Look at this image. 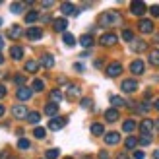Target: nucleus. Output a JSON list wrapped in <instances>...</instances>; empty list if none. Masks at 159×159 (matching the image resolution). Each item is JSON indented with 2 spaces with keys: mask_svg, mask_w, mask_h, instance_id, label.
Masks as SVG:
<instances>
[{
  "mask_svg": "<svg viewBox=\"0 0 159 159\" xmlns=\"http://www.w3.org/2000/svg\"><path fill=\"white\" fill-rule=\"evenodd\" d=\"M0 159H14V157H10V155H6V153H0Z\"/></svg>",
  "mask_w": 159,
  "mask_h": 159,
  "instance_id": "obj_48",
  "label": "nucleus"
},
{
  "mask_svg": "<svg viewBox=\"0 0 159 159\" xmlns=\"http://www.w3.org/2000/svg\"><path fill=\"white\" fill-rule=\"evenodd\" d=\"M37 70H39V62H37V60H29V62H25V72L35 74Z\"/></svg>",
  "mask_w": 159,
  "mask_h": 159,
  "instance_id": "obj_25",
  "label": "nucleus"
},
{
  "mask_svg": "<svg viewBox=\"0 0 159 159\" xmlns=\"http://www.w3.org/2000/svg\"><path fill=\"white\" fill-rule=\"evenodd\" d=\"M132 155H134V159H144V157H146V153L142 152V149H136V152H134Z\"/></svg>",
  "mask_w": 159,
  "mask_h": 159,
  "instance_id": "obj_43",
  "label": "nucleus"
},
{
  "mask_svg": "<svg viewBox=\"0 0 159 159\" xmlns=\"http://www.w3.org/2000/svg\"><path fill=\"white\" fill-rule=\"evenodd\" d=\"M45 115L54 118L58 115V105H57V103H47V105H45Z\"/></svg>",
  "mask_w": 159,
  "mask_h": 159,
  "instance_id": "obj_15",
  "label": "nucleus"
},
{
  "mask_svg": "<svg viewBox=\"0 0 159 159\" xmlns=\"http://www.w3.org/2000/svg\"><path fill=\"white\" fill-rule=\"evenodd\" d=\"M132 51H136V52L146 51V43H144V41H134V45H132Z\"/></svg>",
  "mask_w": 159,
  "mask_h": 159,
  "instance_id": "obj_36",
  "label": "nucleus"
},
{
  "mask_svg": "<svg viewBox=\"0 0 159 159\" xmlns=\"http://www.w3.org/2000/svg\"><path fill=\"white\" fill-rule=\"evenodd\" d=\"M4 113H6V107H4V105H0V116H2Z\"/></svg>",
  "mask_w": 159,
  "mask_h": 159,
  "instance_id": "obj_49",
  "label": "nucleus"
},
{
  "mask_svg": "<svg viewBox=\"0 0 159 159\" xmlns=\"http://www.w3.org/2000/svg\"><path fill=\"white\" fill-rule=\"evenodd\" d=\"M27 120L31 124H39L41 122V113H37V111H33V113H27Z\"/></svg>",
  "mask_w": 159,
  "mask_h": 159,
  "instance_id": "obj_27",
  "label": "nucleus"
},
{
  "mask_svg": "<svg viewBox=\"0 0 159 159\" xmlns=\"http://www.w3.org/2000/svg\"><path fill=\"white\" fill-rule=\"evenodd\" d=\"M14 82H16V85H20V87H25V76L18 74V76L14 78Z\"/></svg>",
  "mask_w": 159,
  "mask_h": 159,
  "instance_id": "obj_39",
  "label": "nucleus"
},
{
  "mask_svg": "<svg viewBox=\"0 0 159 159\" xmlns=\"http://www.w3.org/2000/svg\"><path fill=\"white\" fill-rule=\"evenodd\" d=\"M66 122H68L66 116H54V118H51V122H49V130L57 132V130H60V128H64Z\"/></svg>",
  "mask_w": 159,
  "mask_h": 159,
  "instance_id": "obj_2",
  "label": "nucleus"
},
{
  "mask_svg": "<svg viewBox=\"0 0 159 159\" xmlns=\"http://www.w3.org/2000/svg\"><path fill=\"white\" fill-rule=\"evenodd\" d=\"M84 109H91V105H93V101L89 99V97H85V99H82V103H80Z\"/></svg>",
  "mask_w": 159,
  "mask_h": 159,
  "instance_id": "obj_41",
  "label": "nucleus"
},
{
  "mask_svg": "<svg viewBox=\"0 0 159 159\" xmlns=\"http://www.w3.org/2000/svg\"><path fill=\"white\" fill-rule=\"evenodd\" d=\"M153 126H155V122H153V120H149V118H146V120H142V122H140L142 136H152V132H153Z\"/></svg>",
  "mask_w": 159,
  "mask_h": 159,
  "instance_id": "obj_4",
  "label": "nucleus"
},
{
  "mask_svg": "<svg viewBox=\"0 0 159 159\" xmlns=\"http://www.w3.org/2000/svg\"><path fill=\"white\" fill-rule=\"evenodd\" d=\"M138 29L142 31V33H152L155 27H153V21H152V20H140Z\"/></svg>",
  "mask_w": 159,
  "mask_h": 159,
  "instance_id": "obj_11",
  "label": "nucleus"
},
{
  "mask_svg": "<svg viewBox=\"0 0 159 159\" xmlns=\"http://www.w3.org/2000/svg\"><path fill=\"white\" fill-rule=\"evenodd\" d=\"M39 66L52 68V66H54V57H52V54H43V57H41V62H39Z\"/></svg>",
  "mask_w": 159,
  "mask_h": 159,
  "instance_id": "obj_17",
  "label": "nucleus"
},
{
  "mask_svg": "<svg viewBox=\"0 0 159 159\" xmlns=\"http://www.w3.org/2000/svg\"><path fill=\"white\" fill-rule=\"evenodd\" d=\"M41 6L43 8H51V6H54V2H41Z\"/></svg>",
  "mask_w": 159,
  "mask_h": 159,
  "instance_id": "obj_47",
  "label": "nucleus"
},
{
  "mask_svg": "<svg viewBox=\"0 0 159 159\" xmlns=\"http://www.w3.org/2000/svg\"><path fill=\"white\" fill-rule=\"evenodd\" d=\"M149 12H152V16H153V18H159V6H157V4L149 8Z\"/></svg>",
  "mask_w": 159,
  "mask_h": 159,
  "instance_id": "obj_44",
  "label": "nucleus"
},
{
  "mask_svg": "<svg viewBox=\"0 0 159 159\" xmlns=\"http://www.w3.org/2000/svg\"><path fill=\"white\" fill-rule=\"evenodd\" d=\"M116 41H118V37L115 33H105V35L99 37V43L103 47H113V45H116Z\"/></svg>",
  "mask_w": 159,
  "mask_h": 159,
  "instance_id": "obj_5",
  "label": "nucleus"
},
{
  "mask_svg": "<svg viewBox=\"0 0 159 159\" xmlns=\"http://www.w3.org/2000/svg\"><path fill=\"white\" fill-rule=\"evenodd\" d=\"M45 89V82L43 80H33V87H31V91H43Z\"/></svg>",
  "mask_w": 159,
  "mask_h": 159,
  "instance_id": "obj_32",
  "label": "nucleus"
},
{
  "mask_svg": "<svg viewBox=\"0 0 159 159\" xmlns=\"http://www.w3.org/2000/svg\"><path fill=\"white\" fill-rule=\"evenodd\" d=\"M0 25H2V18H0Z\"/></svg>",
  "mask_w": 159,
  "mask_h": 159,
  "instance_id": "obj_55",
  "label": "nucleus"
},
{
  "mask_svg": "<svg viewBox=\"0 0 159 159\" xmlns=\"http://www.w3.org/2000/svg\"><path fill=\"white\" fill-rule=\"evenodd\" d=\"M118 116H120V115H118L116 109H107V111H105V120H107V122H116Z\"/></svg>",
  "mask_w": 159,
  "mask_h": 159,
  "instance_id": "obj_18",
  "label": "nucleus"
},
{
  "mask_svg": "<svg viewBox=\"0 0 159 159\" xmlns=\"http://www.w3.org/2000/svg\"><path fill=\"white\" fill-rule=\"evenodd\" d=\"M31 95H33V91H31L29 87H20L18 93H16V97H18L20 101H29V99H31Z\"/></svg>",
  "mask_w": 159,
  "mask_h": 159,
  "instance_id": "obj_13",
  "label": "nucleus"
},
{
  "mask_svg": "<svg viewBox=\"0 0 159 159\" xmlns=\"http://www.w3.org/2000/svg\"><path fill=\"white\" fill-rule=\"evenodd\" d=\"M60 101H62V93H60V89H52V91H51V103H57V105H58Z\"/></svg>",
  "mask_w": 159,
  "mask_h": 159,
  "instance_id": "obj_29",
  "label": "nucleus"
},
{
  "mask_svg": "<svg viewBox=\"0 0 159 159\" xmlns=\"http://www.w3.org/2000/svg\"><path fill=\"white\" fill-rule=\"evenodd\" d=\"M45 155H47V159H58V155H60V149H57V148H51V149H47V152H45Z\"/></svg>",
  "mask_w": 159,
  "mask_h": 159,
  "instance_id": "obj_30",
  "label": "nucleus"
},
{
  "mask_svg": "<svg viewBox=\"0 0 159 159\" xmlns=\"http://www.w3.org/2000/svg\"><path fill=\"white\" fill-rule=\"evenodd\" d=\"M52 27H54V31H62V33H66V27H68L66 18H57L52 21Z\"/></svg>",
  "mask_w": 159,
  "mask_h": 159,
  "instance_id": "obj_12",
  "label": "nucleus"
},
{
  "mask_svg": "<svg viewBox=\"0 0 159 159\" xmlns=\"http://www.w3.org/2000/svg\"><path fill=\"white\" fill-rule=\"evenodd\" d=\"M153 159H159V149H155V152H153Z\"/></svg>",
  "mask_w": 159,
  "mask_h": 159,
  "instance_id": "obj_50",
  "label": "nucleus"
},
{
  "mask_svg": "<svg viewBox=\"0 0 159 159\" xmlns=\"http://www.w3.org/2000/svg\"><path fill=\"white\" fill-rule=\"evenodd\" d=\"M60 12L64 14V16H78V10H76V6L72 4V2H62L60 4Z\"/></svg>",
  "mask_w": 159,
  "mask_h": 159,
  "instance_id": "obj_9",
  "label": "nucleus"
},
{
  "mask_svg": "<svg viewBox=\"0 0 159 159\" xmlns=\"http://www.w3.org/2000/svg\"><path fill=\"white\" fill-rule=\"evenodd\" d=\"M120 89L124 93H134L138 89V82H136V80H124V82L120 84Z\"/></svg>",
  "mask_w": 159,
  "mask_h": 159,
  "instance_id": "obj_8",
  "label": "nucleus"
},
{
  "mask_svg": "<svg viewBox=\"0 0 159 159\" xmlns=\"http://www.w3.org/2000/svg\"><path fill=\"white\" fill-rule=\"evenodd\" d=\"M25 37L29 39V41H37V39L43 37V29H39V27H29V29L25 31Z\"/></svg>",
  "mask_w": 159,
  "mask_h": 159,
  "instance_id": "obj_10",
  "label": "nucleus"
},
{
  "mask_svg": "<svg viewBox=\"0 0 159 159\" xmlns=\"http://www.w3.org/2000/svg\"><path fill=\"white\" fill-rule=\"evenodd\" d=\"M118 21H120L118 12H105V14H101V18H99V23L103 27H111V25H115Z\"/></svg>",
  "mask_w": 159,
  "mask_h": 159,
  "instance_id": "obj_1",
  "label": "nucleus"
},
{
  "mask_svg": "<svg viewBox=\"0 0 159 159\" xmlns=\"http://www.w3.org/2000/svg\"><path fill=\"white\" fill-rule=\"evenodd\" d=\"M76 97H80V87L78 85H68V99L72 101Z\"/></svg>",
  "mask_w": 159,
  "mask_h": 159,
  "instance_id": "obj_26",
  "label": "nucleus"
},
{
  "mask_svg": "<svg viewBox=\"0 0 159 159\" xmlns=\"http://www.w3.org/2000/svg\"><path fill=\"white\" fill-rule=\"evenodd\" d=\"M33 136H35V138H39V140H45L47 130H45V128H41V126H37V128L33 130Z\"/></svg>",
  "mask_w": 159,
  "mask_h": 159,
  "instance_id": "obj_34",
  "label": "nucleus"
},
{
  "mask_svg": "<svg viewBox=\"0 0 159 159\" xmlns=\"http://www.w3.org/2000/svg\"><path fill=\"white\" fill-rule=\"evenodd\" d=\"M111 105H113V109L118 111V107H126V101L122 97H118V95H111Z\"/></svg>",
  "mask_w": 159,
  "mask_h": 159,
  "instance_id": "obj_22",
  "label": "nucleus"
},
{
  "mask_svg": "<svg viewBox=\"0 0 159 159\" xmlns=\"http://www.w3.org/2000/svg\"><path fill=\"white\" fill-rule=\"evenodd\" d=\"M122 39L130 43V41H134V33H132L130 29H124V31H122Z\"/></svg>",
  "mask_w": 159,
  "mask_h": 159,
  "instance_id": "obj_40",
  "label": "nucleus"
},
{
  "mask_svg": "<svg viewBox=\"0 0 159 159\" xmlns=\"http://www.w3.org/2000/svg\"><path fill=\"white\" fill-rule=\"evenodd\" d=\"M2 62H4V57H2V54H0V64H2Z\"/></svg>",
  "mask_w": 159,
  "mask_h": 159,
  "instance_id": "obj_54",
  "label": "nucleus"
},
{
  "mask_svg": "<svg viewBox=\"0 0 159 159\" xmlns=\"http://www.w3.org/2000/svg\"><path fill=\"white\" fill-rule=\"evenodd\" d=\"M155 109H157V111H159V99H157V101H155Z\"/></svg>",
  "mask_w": 159,
  "mask_h": 159,
  "instance_id": "obj_52",
  "label": "nucleus"
},
{
  "mask_svg": "<svg viewBox=\"0 0 159 159\" xmlns=\"http://www.w3.org/2000/svg\"><path fill=\"white\" fill-rule=\"evenodd\" d=\"M144 70H146V64H144V60H132V64H130V72L134 76H140V74H144Z\"/></svg>",
  "mask_w": 159,
  "mask_h": 159,
  "instance_id": "obj_7",
  "label": "nucleus"
},
{
  "mask_svg": "<svg viewBox=\"0 0 159 159\" xmlns=\"http://www.w3.org/2000/svg\"><path fill=\"white\" fill-rule=\"evenodd\" d=\"M91 134H93V136H103V134H105V126H103L101 122L91 124Z\"/></svg>",
  "mask_w": 159,
  "mask_h": 159,
  "instance_id": "obj_23",
  "label": "nucleus"
},
{
  "mask_svg": "<svg viewBox=\"0 0 159 159\" xmlns=\"http://www.w3.org/2000/svg\"><path fill=\"white\" fill-rule=\"evenodd\" d=\"M149 62L153 66H159V51H152L149 52Z\"/></svg>",
  "mask_w": 159,
  "mask_h": 159,
  "instance_id": "obj_35",
  "label": "nucleus"
},
{
  "mask_svg": "<svg viewBox=\"0 0 159 159\" xmlns=\"http://www.w3.org/2000/svg\"><path fill=\"white\" fill-rule=\"evenodd\" d=\"M140 144L142 146H149V144H152V136H142L140 138Z\"/></svg>",
  "mask_w": 159,
  "mask_h": 159,
  "instance_id": "obj_42",
  "label": "nucleus"
},
{
  "mask_svg": "<svg viewBox=\"0 0 159 159\" xmlns=\"http://www.w3.org/2000/svg\"><path fill=\"white\" fill-rule=\"evenodd\" d=\"M122 74V64L120 62H111V64L107 66V76L109 78H116Z\"/></svg>",
  "mask_w": 159,
  "mask_h": 159,
  "instance_id": "obj_3",
  "label": "nucleus"
},
{
  "mask_svg": "<svg viewBox=\"0 0 159 159\" xmlns=\"http://www.w3.org/2000/svg\"><path fill=\"white\" fill-rule=\"evenodd\" d=\"M12 115L16 118H27V109L23 105H14L12 107Z\"/></svg>",
  "mask_w": 159,
  "mask_h": 159,
  "instance_id": "obj_14",
  "label": "nucleus"
},
{
  "mask_svg": "<svg viewBox=\"0 0 159 159\" xmlns=\"http://www.w3.org/2000/svg\"><path fill=\"white\" fill-rule=\"evenodd\" d=\"M39 20V12H35V10H31L27 16H25V23H33V21H37Z\"/></svg>",
  "mask_w": 159,
  "mask_h": 159,
  "instance_id": "obj_33",
  "label": "nucleus"
},
{
  "mask_svg": "<svg viewBox=\"0 0 159 159\" xmlns=\"http://www.w3.org/2000/svg\"><path fill=\"white\" fill-rule=\"evenodd\" d=\"M80 45H82L84 49H89V47H93V37H91V33L80 37Z\"/></svg>",
  "mask_w": 159,
  "mask_h": 159,
  "instance_id": "obj_21",
  "label": "nucleus"
},
{
  "mask_svg": "<svg viewBox=\"0 0 159 159\" xmlns=\"http://www.w3.org/2000/svg\"><path fill=\"white\" fill-rule=\"evenodd\" d=\"M10 10H12V14H21L23 4H20V2H12V4H10Z\"/></svg>",
  "mask_w": 159,
  "mask_h": 159,
  "instance_id": "obj_37",
  "label": "nucleus"
},
{
  "mask_svg": "<svg viewBox=\"0 0 159 159\" xmlns=\"http://www.w3.org/2000/svg\"><path fill=\"white\" fill-rule=\"evenodd\" d=\"M64 159H72V157H64Z\"/></svg>",
  "mask_w": 159,
  "mask_h": 159,
  "instance_id": "obj_56",
  "label": "nucleus"
},
{
  "mask_svg": "<svg viewBox=\"0 0 159 159\" xmlns=\"http://www.w3.org/2000/svg\"><path fill=\"white\" fill-rule=\"evenodd\" d=\"M136 126H138V124H136V120H132V118H128V120H124V124H122V130L130 134V132H134V130H136Z\"/></svg>",
  "mask_w": 159,
  "mask_h": 159,
  "instance_id": "obj_24",
  "label": "nucleus"
},
{
  "mask_svg": "<svg viewBox=\"0 0 159 159\" xmlns=\"http://www.w3.org/2000/svg\"><path fill=\"white\" fill-rule=\"evenodd\" d=\"M2 49H4V39L0 37V51H2Z\"/></svg>",
  "mask_w": 159,
  "mask_h": 159,
  "instance_id": "obj_51",
  "label": "nucleus"
},
{
  "mask_svg": "<svg viewBox=\"0 0 159 159\" xmlns=\"http://www.w3.org/2000/svg\"><path fill=\"white\" fill-rule=\"evenodd\" d=\"M105 142H107V146H116L118 142H120V134L118 132H109L105 136Z\"/></svg>",
  "mask_w": 159,
  "mask_h": 159,
  "instance_id": "obj_16",
  "label": "nucleus"
},
{
  "mask_svg": "<svg viewBox=\"0 0 159 159\" xmlns=\"http://www.w3.org/2000/svg\"><path fill=\"white\" fill-rule=\"evenodd\" d=\"M21 35H23V29L20 25H12L10 31H8V37H10V39H20Z\"/></svg>",
  "mask_w": 159,
  "mask_h": 159,
  "instance_id": "obj_20",
  "label": "nucleus"
},
{
  "mask_svg": "<svg viewBox=\"0 0 159 159\" xmlns=\"http://www.w3.org/2000/svg\"><path fill=\"white\" fill-rule=\"evenodd\" d=\"M10 57H12L14 60H21V58H23V47H20V45L12 47V49H10Z\"/></svg>",
  "mask_w": 159,
  "mask_h": 159,
  "instance_id": "obj_19",
  "label": "nucleus"
},
{
  "mask_svg": "<svg viewBox=\"0 0 159 159\" xmlns=\"http://www.w3.org/2000/svg\"><path fill=\"white\" fill-rule=\"evenodd\" d=\"M62 41H64L66 47H74L76 45V37L72 33H64V35H62Z\"/></svg>",
  "mask_w": 159,
  "mask_h": 159,
  "instance_id": "obj_28",
  "label": "nucleus"
},
{
  "mask_svg": "<svg viewBox=\"0 0 159 159\" xmlns=\"http://www.w3.org/2000/svg\"><path fill=\"white\" fill-rule=\"evenodd\" d=\"M29 146H31V144H29L27 138H20V140H18V148H20V149H29Z\"/></svg>",
  "mask_w": 159,
  "mask_h": 159,
  "instance_id": "obj_38",
  "label": "nucleus"
},
{
  "mask_svg": "<svg viewBox=\"0 0 159 159\" xmlns=\"http://www.w3.org/2000/svg\"><path fill=\"white\" fill-rule=\"evenodd\" d=\"M124 146H126V149H134L138 146V138H134V136H130V138H126V142H124Z\"/></svg>",
  "mask_w": 159,
  "mask_h": 159,
  "instance_id": "obj_31",
  "label": "nucleus"
},
{
  "mask_svg": "<svg viewBox=\"0 0 159 159\" xmlns=\"http://www.w3.org/2000/svg\"><path fill=\"white\" fill-rule=\"evenodd\" d=\"M4 97H6V85L0 84V99H4Z\"/></svg>",
  "mask_w": 159,
  "mask_h": 159,
  "instance_id": "obj_45",
  "label": "nucleus"
},
{
  "mask_svg": "<svg viewBox=\"0 0 159 159\" xmlns=\"http://www.w3.org/2000/svg\"><path fill=\"white\" fill-rule=\"evenodd\" d=\"M99 159H109V153L107 152H99Z\"/></svg>",
  "mask_w": 159,
  "mask_h": 159,
  "instance_id": "obj_46",
  "label": "nucleus"
},
{
  "mask_svg": "<svg viewBox=\"0 0 159 159\" xmlns=\"http://www.w3.org/2000/svg\"><path fill=\"white\" fill-rule=\"evenodd\" d=\"M155 126H157V130H159V118H157V120H155Z\"/></svg>",
  "mask_w": 159,
  "mask_h": 159,
  "instance_id": "obj_53",
  "label": "nucleus"
},
{
  "mask_svg": "<svg viewBox=\"0 0 159 159\" xmlns=\"http://www.w3.org/2000/svg\"><path fill=\"white\" fill-rule=\"evenodd\" d=\"M146 10H148V8H146V4L142 2V0H136V2L130 4V12H132L134 16H144Z\"/></svg>",
  "mask_w": 159,
  "mask_h": 159,
  "instance_id": "obj_6",
  "label": "nucleus"
}]
</instances>
